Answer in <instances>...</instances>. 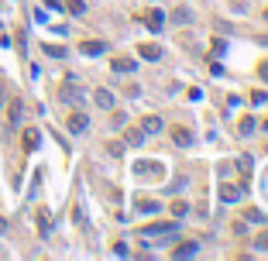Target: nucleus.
<instances>
[{
    "label": "nucleus",
    "instance_id": "1",
    "mask_svg": "<svg viewBox=\"0 0 268 261\" xmlns=\"http://www.w3.org/2000/svg\"><path fill=\"white\" fill-rule=\"evenodd\" d=\"M175 230H179V224H148V227H141V237L145 240H169V237H175Z\"/></svg>",
    "mask_w": 268,
    "mask_h": 261
},
{
    "label": "nucleus",
    "instance_id": "2",
    "mask_svg": "<svg viewBox=\"0 0 268 261\" xmlns=\"http://www.w3.org/2000/svg\"><path fill=\"white\" fill-rule=\"evenodd\" d=\"M58 100H62V103H79L83 100V90L72 79H66L62 86H58Z\"/></svg>",
    "mask_w": 268,
    "mask_h": 261
},
{
    "label": "nucleus",
    "instance_id": "3",
    "mask_svg": "<svg viewBox=\"0 0 268 261\" xmlns=\"http://www.w3.org/2000/svg\"><path fill=\"white\" fill-rule=\"evenodd\" d=\"M141 58H148V62H158L162 58V45H152V42H145V45H138Z\"/></svg>",
    "mask_w": 268,
    "mask_h": 261
},
{
    "label": "nucleus",
    "instance_id": "4",
    "mask_svg": "<svg viewBox=\"0 0 268 261\" xmlns=\"http://www.w3.org/2000/svg\"><path fill=\"white\" fill-rule=\"evenodd\" d=\"M86 127H90V117L86 114H69V131L72 134H83Z\"/></svg>",
    "mask_w": 268,
    "mask_h": 261
},
{
    "label": "nucleus",
    "instance_id": "5",
    "mask_svg": "<svg viewBox=\"0 0 268 261\" xmlns=\"http://www.w3.org/2000/svg\"><path fill=\"white\" fill-rule=\"evenodd\" d=\"M141 131H145V134H158V131H162V117L148 114L145 121H141Z\"/></svg>",
    "mask_w": 268,
    "mask_h": 261
},
{
    "label": "nucleus",
    "instance_id": "6",
    "mask_svg": "<svg viewBox=\"0 0 268 261\" xmlns=\"http://www.w3.org/2000/svg\"><path fill=\"white\" fill-rule=\"evenodd\" d=\"M145 24H148L152 31H162V28H165V17H162V11H148V14H145Z\"/></svg>",
    "mask_w": 268,
    "mask_h": 261
},
{
    "label": "nucleus",
    "instance_id": "7",
    "mask_svg": "<svg viewBox=\"0 0 268 261\" xmlns=\"http://www.w3.org/2000/svg\"><path fill=\"white\" fill-rule=\"evenodd\" d=\"M172 141H175L179 148H189V145H193V134H189L186 127H175V131H172Z\"/></svg>",
    "mask_w": 268,
    "mask_h": 261
},
{
    "label": "nucleus",
    "instance_id": "8",
    "mask_svg": "<svg viewBox=\"0 0 268 261\" xmlns=\"http://www.w3.org/2000/svg\"><path fill=\"white\" fill-rule=\"evenodd\" d=\"M93 100H96V107L110 110V107H114V93H110V90H96V93H93Z\"/></svg>",
    "mask_w": 268,
    "mask_h": 261
},
{
    "label": "nucleus",
    "instance_id": "9",
    "mask_svg": "<svg viewBox=\"0 0 268 261\" xmlns=\"http://www.w3.org/2000/svg\"><path fill=\"white\" fill-rule=\"evenodd\" d=\"M79 52H83V55H100V52H107V45H104V42H83Z\"/></svg>",
    "mask_w": 268,
    "mask_h": 261
},
{
    "label": "nucleus",
    "instance_id": "10",
    "mask_svg": "<svg viewBox=\"0 0 268 261\" xmlns=\"http://www.w3.org/2000/svg\"><path fill=\"white\" fill-rule=\"evenodd\" d=\"M220 199H223V203H237V199H241V189H237V186H223Z\"/></svg>",
    "mask_w": 268,
    "mask_h": 261
},
{
    "label": "nucleus",
    "instance_id": "11",
    "mask_svg": "<svg viewBox=\"0 0 268 261\" xmlns=\"http://www.w3.org/2000/svg\"><path fill=\"white\" fill-rule=\"evenodd\" d=\"M196 244H193V240H186V244H179V248H175L172 251V254H175V258H193V254H196Z\"/></svg>",
    "mask_w": 268,
    "mask_h": 261
},
{
    "label": "nucleus",
    "instance_id": "12",
    "mask_svg": "<svg viewBox=\"0 0 268 261\" xmlns=\"http://www.w3.org/2000/svg\"><path fill=\"white\" fill-rule=\"evenodd\" d=\"M124 141H128L131 148H138L141 141H145V131H141V127H131V131H128V137H124Z\"/></svg>",
    "mask_w": 268,
    "mask_h": 261
},
{
    "label": "nucleus",
    "instance_id": "13",
    "mask_svg": "<svg viewBox=\"0 0 268 261\" xmlns=\"http://www.w3.org/2000/svg\"><path fill=\"white\" fill-rule=\"evenodd\" d=\"M114 72H134V58H114Z\"/></svg>",
    "mask_w": 268,
    "mask_h": 261
},
{
    "label": "nucleus",
    "instance_id": "14",
    "mask_svg": "<svg viewBox=\"0 0 268 261\" xmlns=\"http://www.w3.org/2000/svg\"><path fill=\"white\" fill-rule=\"evenodd\" d=\"M38 148V131H24V151H35Z\"/></svg>",
    "mask_w": 268,
    "mask_h": 261
},
{
    "label": "nucleus",
    "instance_id": "15",
    "mask_svg": "<svg viewBox=\"0 0 268 261\" xmlns=\"http://www.w3.org/2000/svg\"><path fill=\"white\" fill-rule=\"evenodd\" d=\"M66 11H69V14H76V17H79V14L86 11V4H83V0H66Z\"/></svg>",
    "mask_w": 268,
    "mask_h": 261
},
{
    "label": "nucleus",
    "instance_id": "16",
    "mask_svg": "<svg viewBox=\"0 0 268 261\" xmlns=\"http://www.w3.org/2000/svg\"><path fill=\"white\" fill-rule=\"evenodd\" d=\"M138 210L141 213H158V203L155 199H138Z\"/></svg>",
    "mask_w": 268,
    "mask_h": 261
},
{
    "label": "nucleus",
    "instance_id": "17",
    "mask_svg": "<svg viewBox=\"0 0 268 261\" xmlns=\"http://www.w3.org/2000/svg\"><path fill=\"white\" fill-rule=\"evenodd\" d=\"M7 117H11V124H17V121H21V100H14V103H11Z\"/></svg>",
    "mask_w": 268,
    "mask_h": 261
},
{
    "label": "nucleus",
    "instance_id": "18",
    "mask_svg": "<svg viewBox=\"0 0 268 261\" xmlns=\"http://www.w3.org/2000/svg\"><path fill=\"white\" fill-rule=\"evenodd\" d=\"M255 248H258V251H268V230H261V234H258Z\"/></svg>",
    "mask_w": 268,
    "mask_h": 261
},
{
    "label": "nucleus",
    "instance_id": "19",
    "mask_svg": "<svg viewBox=\"0 0 268 261\" xmlns=\"http://www.w3.org/2000/svg\"><path fill=\"white\" fill-rule=\"evenodd\" d=\"M241 134H255V121H251V117L241 121Z\"/></svg>",
    "mask_w": 268,
    "mask_h": 261
},
{
    "label": "nucleus",
    "instance_id": "20",
    "mask_svg": "<svg viewBox=\"0 0 268 261\" xmlns=\"http://www.w3.org/2000/svg\"><path fill=\"white\" fill-rule=\"evenodd\" d=\"M45 52H48V55H55V58L66 55V48H58V45H45Z\"/></svg>",
    "mask_w": 268,
    "mask_h": 261
},
{
    "label": "nucleus",
    "instance_id": "21",
    "mask_svg": "<svg viewBox=\"0 0 268 261\" xmlns=\"http://www.w3.org/2000/svg\"><path fill=\"white\" fill-rule=\"evenodd\" d=\"M172 216H186V203H172Z\"/></svg>",
    "mask_w": 268,
    "mask_h": 261
},
{
    "label": "nucleus",
    "instance_id": "22",
    "mask_svg": "<svg viewBox=\"0 0 268 261\" xmlns=\"http://www.w3.org/2000/svg\"><path fill=\"white\" fill-rule=\"evenodd\" d=\"M248 220H251V224H261V220H265V216L258 213V210H248Z\"/></svg>",
    "mask_w": 268,
    "mask_h": 261
},
{
    "label": "nucleus",
    "instance_id": "23",
    "mask_svg": "<svg viewBox=\"0 0 268 261\" xmlns=\"http://www.w3.org/2000/svg\"><path fill=\"white\" fill-rule=\"evenodd\" d=\"M258 76H261V79L268 83V62H261V66H258Z\"/></svg>",
    "mask_w": 268,
    "mask_h": 261
},
{
    "label": "nucleus",
    "instance_id": "24",
    "mask_svg": "<svg viewBox=\"0 0 268 261\" xmlns=\"http://www.w3.org/2000/svg\"><path fill=\"white\" fill-rule=\"evenodd\" d=\"M265 131H268V121H265Z\"/></svg>",
    "mask_w": 268,
    "mask_h": 261
},
{
    "label": "nucleus",
    "instance_id": "25",
    "mask_svg": "<svg viewBox=\"0 0 268 261\" xmlns=\"http://www.w3.org/2000/svg\"><path fill=\"white\" fill-rule=\"evenodd\" d=\"M0 96H4V90H0Z\"/></svg>",
    "mask_w": 268,
    "mask_h": 261
}]
</instances>
